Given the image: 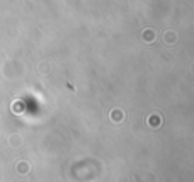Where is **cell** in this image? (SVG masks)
I'll return each mask as SVG.
<instances>
[{"mask_svg": "<svg viewBox=\"0 0 194 182\" xmlns=\"http://www.w3.org/2000/svg\"><path fill=\"white\" fill-rule=\"evenodd\" d=\"M121 117H123V114H121L119 111H112V112H111V119H112V121H121Z\"/></svg>", "mask_w": 194, "mask_h": 182, "instance_id": "cell-1", "label": "cell"}, {"mask_svg": "<svg viewBox=\"0 0 194 182\" xmlns=\"http://www.w3.org/2000/svg\"><path fill=\"white\" fill-rule=\"evenodd\" d=\"M160 121H162V119H160L159 116L153 114V117H150V124H152V126H159V124H160Z\"/></svg>", "mask_w": 194, "mask_h": 182, "instance_id": "cell-2", "label": "cell"}]
</instances>
